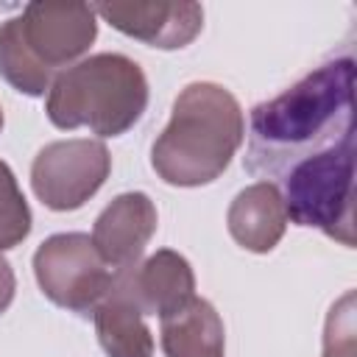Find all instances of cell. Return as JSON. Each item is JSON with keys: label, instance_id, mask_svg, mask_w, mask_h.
<instances>
[{"label": "cell", "instance_id": "cell-1", "mask_svg": "<svg viewBox=\"0 0 357 357\" xmlns=\"http://www.w3.org/2000/svg\"><path fill=\"white\" fill-rule=\"evenodd\" d=\"M354 137V59L332 56L251 109L243 165L251 176H284L301 159Z\"/></svg>", "mask_w": 357, "mask_h": 357}, {"label": "cell", "instance_id": "cell-2", "mask_svg": "<svg viewBox=\"0 0 357 357\" xmlns=\"http://www.w3.org/2000/svg\"><path fill=\"white\" fill-rule=\"evenodd\" d=\"M243 139L245 117L237 98L220 84L195 81L173 100L170 123L151 145V167L173 187L212 184Z\"/></svg>", "mask_w": 357, "mask_h": 357}, {"label": "cell", "instance_id": "cell-3", "mask_svg": "<svg viewBox=\"0 0 357 357\" xmlns=\"http://www.w3.org/2000/svg\"><path fill=\"white\" fill-rule=\"evenodd\" d=\"M95 17L89 3H28L0 25V78L22 95H45L59 67H73L95 42Z\"/></svg>", "mask_w": 357, "mask_h": 357}, {"label": "cell", "instance_id": "cell-4", "mask_svg": "<svg viewBox=\"0 0 357 357\" xmlns=\"http://www.w3.org/2000/svg\"><path fill=\"white\" fill-rule=\"evenodd\" d=\"M148 106V78L123 53H95L61 70L47 89V120L56 128H89L98 137L126 134Z\"/></svg>", "mask_w": 357, "mask_h": 357}, {"label": "cell", "instance_id": "cell-5", "mask_svg": "<svg viewBox=\"0 0 357 357\" xmlns=\"http://www.w3.org/2000/svg\"><path fill=\"white\" fill-rule=\"evenodd\" d=\"M284 209L296 226L354 245V137L312 153L284 173Z\"/></svg>", "mask_w": 357, "mask_h": 357}, {"label": "cell", "instance_id": "cell-6", "mask_svg": "<svg viewBox=\"0 0 357 357\" xmlns=\"http://www.w3.org/2000/svg\"><path fill=\"white\" fill-rule=\"evenodd\" d=\"M33 273L56 307L78 315L95 312L114 279V271L103 262L92 237L81 231L47 237L33 254Z\"/></svg>", "mask_w": 357, "mask_h": 357}, {"label": "cell", "instance_id": "cell-7", "mask_svg": "<svg viewBox=\"0 0 357 357\" xmlns=\"http://www.w3.org/2000/svg\"><path fill=\"white\" fill-rule=\"evenodd\" d=\"M112 156L100 139H59L47 142L31 165V187L53 212L84 206L109 178Z\"/></svg>", "mask_w": 357, "mask_h": 357}, {"label": "cell", "instance_id": "cell-8", "mask_svg": "<svg viewBox=\"0 0 357 357\" xmlns=\"http://www.w3.org/2000/svg\"><path fill=\"white\" fill-rule=\"evenodd\" d=\"M92 8L114 31L159 50L187 47L204 28V8L198 3H98Z\"/></svg>", "mask_w": 357, "mask_h": 357}, {"label": "cell", "instance_id": "cell-9", "mask_svg": "<svg viewBox=\"0 0 357 357\" xmlns=\"http://www.w3.org/2000/svg\"><path fill=\"white\" fill-rule=\"evenodd\" d=\"M112 284L137 304L142 315H170L195 298V273L190 262L170 248L151 254L145 262L114 271Z\"/></svg>", "mask_w": 357, "mask_h": 357}, {"label": "cell", "instance_id": "cell-10", "mask_svg": "<svg viewBox=\"0 0 357 357\" xmlns=\"http://www.w3.org/2000/svg\"><path fill=\"white\" fill-rule=\"evenodd\" d=\"M159 223L156 206L145 192H123L98 215L92 226V243L103 262L114 271L139 262L148 240Z\"/></svg>", "mask_w": 357, "mask_h": 357}, {"label": "cell", "instance_id": "cell-11", "mask_svg": "<svg viewBox=\"0 0 357 357\" xmlns=\"http://www.w3.org/2000/svg\"><path fill=\"white\" fill-rule=\"evenodd\" d=\"M229 234L237 245L254 254H268L279 245L287 229L282 190L273 181H257L234 195L226 212Z\"/></svg>", "mask_w": 357, "mask_h": 357}, {"label": "cell", "instance_id": "cell-12", "mask_svg": "<svg viewBox=\"0 0 357 357\" xmlns=\"http://www.w3.org/2000/svg\"><path fill=\"white\" fill-rule=\"evenodd\" d=\"M162 351L167 357H223L226 332L218 310L206 298H190L181 310L159 318Z\"/></svg>", "mask_w": 357, "mask_h": 357}, {"label": "cell", "instance_id": "cell-13", "mask_svg": "<svg viewBox=\"0 0 357 357\" xmlns=\"http://www.w3.org/2000/svg\"><path fill=\"white\" fill-rule=\"evenodd\" d=\"M98 343L109 357H153V335L142 321V312L114 284L95 307Z\"/></svg>", "mask_w": 357, "mask_h": 357}, {"label": "cell", "instance_id": "cell-14", "mask_svg": "<svg viewBox=\"0 0 357 357\" xmlns=\"http://www.w3.org/2000/svg\"><path fill=\"white\" fill-rule=\"evenodd\" d=\"M31 234V209L11 173L0 159V251L20 245Z\"/></svg>", "mask_w": 357, "mask_h": 357}, {"label": "cell", "instance_id": "cell-15", "mask_svg": "<svg viewBox=\"0 0 357 357\" xmlns=\"http://www.w3.org/2000/svg\"><path fill=\"white\" fill-rule=\"evenodd\" d=\"M357 324H354V293L349 290L340 301L332 304L324 329V354L321 357H357Z\"/></svg>", "mask_w": 357, "mask_h": 357}, {"label": "cell", "instance_id": "cell-16", "mask_svg": "<svg viewBox=\"0 0 357 357\" xmlns=\"http://www.w3.org/2000/svg\"><path fill=\"white\" fill-rule=\"evenodd\" d=\"M14 290H17V279H14L11 262L0 254V315L11 307V301H14Z\"/></svg>", "mask_w": 357, "mask_h": 357}, {"label": "cell", "instance_id": "cell-17", "mask_svg": "<svg viewBox=\"0 0 357 357\" xmlns=\"http://www.w3.org/2000/svg\"><path fill=\"white\" fill-rule=\"evenodd\" d=\"M0 128H3V109H0Z\"/></svg>", "mask_w": 357, "mask_h": 357}]
</instances>
